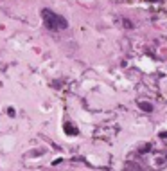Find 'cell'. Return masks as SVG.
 Instances as JSON below:
<instances>
[{
    "label": "cell",
    "mask_w": 167,
    "mask_h": 171,
    "mask_svg": "<svg viewBox=\"0 0 167 171\" xmlns=\"http://www.w3.org/2000/svg\"><path fill=\"white\" fill-rule=\"evenodd\" d=\"M41 16H43V23H45V27L49 31H59V29H67L68 27V22L61 14H56L50 9H43Z\"/></svg>",
    "instance_id": "1"
},
{
    "label": "cell",
    "mask_w": 167,
    "mask_h": 171,
    "mask_svg": "<svg viewBox=\"0 0 167 171\" xmlns=\"http://www.w3.org/2000/svg\"><path fill=\"white\" fill-rule=\"evenodd\" d=\"M63 130H65V133H67V135H77V133H79V130H77L72 123H65Z\"/></svg>",
    "instance_id": "2"
},
{
    "label": "cell",
    "mask_w": 167,
    "mask_h": 171,
    "mask_svg": "<svg viewBox=\"0 0 167 171\" xmlns=\"http://www.w3.org/2000/svg\"><path fill=\"white\" fill-rule=\"evenodd\" d=\"M139 108L144 112H153V105H149V103H139Z\"/></svg>",
    "instance_id": "3"
},
{
    "label": "cell",
    "mask_w": 167,
    "mask_h": 171,
    "mask_svg": "<svg viewBox=\"0 0 167 171\" xmlns=\"http://www.w3.org/2000/svg\"><path fill=\"white\" fill-rule=\"evenodd\" d=\"M124 25H126V27H133V23H131V22H128V20H124Z\"/></svg>",
    "instance_id": "4"
},
{
    "label": "cell",
    "mask_w": 167,
    "mask_h": 171,
    "mask_svg": "<svg viewBox=\"0 0 167 171\" xmlns=\"http://www.w3.org/2000/svg\"><path fill=\"white\" fill-rule=\"evenodd\" d=\"M7 114H9L11 117H14V110H13V108H9V110H7Z\"/></svg>",
    "instance_id": "5"
},
{
    "label": "cell",
    "mask_w": 167,
    "mask_h": 171,
    "mask_svg": "<svg viewBox=\"0 0 167 171\" xmlns=\"http://www.w3.org/2000/svg\"><path fill=\"white\" fill-rule=\"evenodd\" d=\"M160 137H167V132H162V133H160Z\"/></svg>",
    "instance_id": "6"
}]
</instances>
